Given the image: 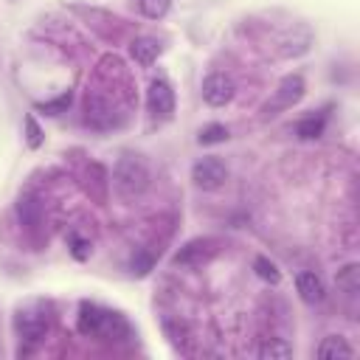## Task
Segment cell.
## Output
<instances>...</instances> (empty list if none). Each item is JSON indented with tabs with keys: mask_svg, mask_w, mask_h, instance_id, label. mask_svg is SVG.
<instances>
[{
	"mask_svg": "<svg viewBox=\"0 0 360 360\" xmlns=\"http://www.w3.org/2000/svg\"><path fill=\"white\" fill-rule=\"evenodd\" d=\"M113 189L121 200H138L150 189V166L141 155H121L113 169Z\"/></svg>",
	"mask_w": 360,
	"mask_h": 360,
	"instance_id": "obj_1",
	"label": "cell"
},
{
	"mask_svg": "<svg viewBox=\"0 0 360 360\" xmlns=\"http://www.w3.org/2000/svg\"><path fill=\"white\" fill-rule=\"evenodd\" d=\"M304 90H307V84H304V76H298V73H290V76H285V79L279 82V87H276L273 99H270V102L262 107L264 118H270V116H279L282 110H290V107H296V105L304 99Z\"/></svg>",
	"mask_w": 360,
	"mask_h": 360,
	"instance_id": "obj_2",
	"label": "cell"
},
{
	"mask_svg": "<svg viewBox=\"0 0 360 360\" xmlns=\"http://www.w3.org/2000/svg\"><path fill=\"white\" fill-rule=\"evenodd\" d=\"M192 180H195L197 189L214 192V189H219V186L225 183V180H228V166H225L217 155L200 158V161L192 166Z\"/></svg>",
	"mask_w": 360,
	"mask_h": 360,
	"instance_id": "obj_3",
	"label": "cell"
},
{
	"mask_svg": "<svg viewBox=\"0 0 360 360\" xmlns=\"http://www.w3.org/2000/svg\"><path fill=\"white\" fill-rule=\"evenodd\" d=\"M118 321V315H113V312H105V309H99L96 304H82L79 307V318H76V330L82 332V335H102V332H107L113 324Z\"/></svg>",
	"mask_w": 360,
	"mask_h": 360,
	"instance_id": "obj_4",
	"label": "cell"
},
{
	"mask_svg": "<svg viewBox=\"0 0 360 360\" xmlns=\"http://www.w3.org/2000/svg\"><path fill=\"white\" fill-rule=\"evenodd\" d=\"M147 110L155 118H172L174 113V90L166 79H152L147 90Z\"/></svg>",
	"mask_w": 360,
	"mask_h": 360,
	"instance_id": "obj_5",
	"label": "cell"
},
{
	"mask_svg": "<svg viewBox=\"0 0 360 360\" xmlns=\"http://www.w3.org/2000/svg\"><path fill=\"white\" fill-rule=\"evenodd\" d=\"M237 93V87L231 82V76H225V73H211L203 79V99L206 105L211 107H225Z\"/></svg>",
	"mask_w": 360,
	"mask_h": 360,
	"instance_id": "obj_6",
	"label": "cell"
},
{
	"mask_svg": "<svg viewBox=\"0 0 360 360\" xmlns=\"http://www.w3.org/2000/svg\"><path fill=\"white\" fill-rule=\"evenodd\" d=\"M214 253H217V240L197 237V240H189L183 248H180L172 262H174V264H186V267H197V264L208 262Z\"/></svg>",
	"mask_w": 360,
	"mask_h": 360,
	"instance_id": "obj_7",
	"label": "cell"
},
{
	"mask_svg": "<svg viewBox=\"0 0 360 360\" xmlns=\"http://www.w3.org/2000/svg\"><path fill=\"white\" fill-rule=\"evenodd\" d=\"M15 330H17V335L23 341L37 343V341L45 338V332H48V318H45L42 312H37V309H26V312H17Z\"/></svg>",
	"mask_w": 360,
	"mask_h": 360,
	"instance_id": "obj_8",
	"label": "cell"
},
{
	"mask_svg": "<svg viewBox=\"0 0 360 360\" xmlns=\"http://www.w3.org/2000/svg\"><path fill=\"white\" fill-rule=\"evenodd\" d=\"M296 290H298V296H301L307 304H318V301H324V296H327L324 282L315 276V273H309V270H301V273L296 276Z\"/></svg>",
	"mask_w": 360,
	"mask_h": 360,
	"instance_id": "obj_9",
	"label": "cell"
},
{
	"mask_svg": "<svg viewBox=\"0 0 360 360\" xmlns=\"http://www.w3.org/2000/svg\"><path fill=\"white\" fill-rule=\"evenodd\" d=\"M15 211H17L20 225H26V228L34 231V228H39V225H42V203L34 195H23L17 200V206H15Z\"/></svg>",
	"mask_w": 360,
	"mask_h": 360,
	"instance_id": "obj_10",
	"label": "cell"
},
{
	"mask_svg": "<svg viewBox=\"0 0 360 360\" xmlns=\"http://www.w3.org/2000/svg\"><path fill=\"white\" fill-rule=\"evenodd\" d=\"M158 54H161V45L152 37H138V39H132V45H129V57L138 65H144V68H150L158 60Z\"/></svg>",
	"mask_w": 360,
	"mask_h": 360,
	"instance_id": "obj_11",
	"label": "cell"
},
{
	"mask_svg": "<svg viewBox=\"0 0 360 360\" xmlns=\"http://www.w3.org/2000/svg\"><path fill=\"white\" fill-rule=\"evenodd\" d=\"M318 357H321V360L354 357V349L346 343V338H341V335H330V338L321 341V346H318Z\"/></svg>",
	"mask_w": 360,
	"mask_h": 360,
	"instance_id": "obj_12",
	"label": "cell"
},
{
	"mask_svg": "<svg viewBox=\"0 0 360 360\" xmlns=\"http://www.w3.org/2000/svg\"><path fill=\"white\" fill-rule=\"evenodd\" d=\"M327 129V116H307L296 124V135L301 141H315V138H321Z\"/></svg>",
	"mask_w": 360,
	"mask_h": 360,
	"instance_id": "obj_13",
	"label": "cell"
},
{
	"mask_svg": "<svg viewBox=\"0 0 360 360\" xmlns=\"http://www.w3.org/2000/svg\"><path fill=\"white\" fill-rule=\"evenodd\" d=\"M259 357L262 360H287V357H293V346L285 338H264V343L259 346Z\"/></svg>",
	"mask_w": 360,
	"mask_h": 360,
	"instance_id": "obj_14",
	"label": "cell"
},
{
	"mask_svg": "<svg viewBox=\"0 0 360 360\" xmlns=\"http://www.w3.org/2000/svg\"><path fill=\"white\" fill-rule=\"evenodd\" d=\"M338 290H343L346 296H357L360 290V264H346L343 270H338Z\"/></svg>",
	"mask_w": 360,
	"mask_h": 360,
	"instance_id": "obj_15",
	"label": "cell"
},
{
	"mask_svg": "<svg viewBox=\"0 0 360 360\" xmlns=\"http://www.w3.org/2000/svg\"><path fill=\"white\" fill-rule=\"evenodd\" d=\"M253 273H256L262 282H270V285H279V282H282L279 264L270 262L267 256H256V259H253Z\"/></svg>",
	"mask_w": 360,
	"mask_h": 360,
	"instance_id": "obj_16",
	"label": "cell"
},
{
	"mask_svg": "<svg viewBox=\"0 0 360 360\" xmlns=\"http://www.w3.org/2000/svg\"><path fill=\"white\" fill-rule=\"evenodd\" d=\"M138 9L147 20H163L172 9V0H138Z\"/></svg>",
	"mask_w": 360,
	"mask_h": 360,
	"instance_id": "obj_17",
	"label": "cell"
},
{
	"mask_svg": "<svg viewBox=\"0 0 360 360\" xmlns=\"http://www.w3.org/2000/svg\"><path fill=\"white\" fill-rule=\"evenodd\" d=\"M197 141H200L203 147H211V144H222V141H228V127H225V124H208V127H203V129H200Z\"/></svg>",
	"mask_w": 360,
	"mask_h": 360,
	"instance_id": "obj_18",
	"label": "cell"
},
{
	"mask_svg": "<svg viewBox=\"0 0 360 360\" xmlns=\"http://www.w3.org/2000/svg\"><path fill=\"white\" fill-rule=\"evenodd\" d=\"M163 330H166L169 341H172L177 349H183V346H186V341H189V330H186V324H183V321L163 318Z\"/></svg>",
	"mask_w": 360,
	"mask_h": 360,
	"instance_id": "obj_19",
	"label": "cell"
},
{
	"mask_svg": "<svg viewBox=\"0 0 360 360\" xmlns=\"http://www.w3.org/2000/svg\"><path fill=\"white\" fill-rule=\"evenodd\" d=\"M26 144L31 150H39L45 144V135H42V129H39V124H37L34 116H26Z\"/></svg>",
	"mask_w": 360,
	"mask_h": 360,
	"instance_id": "obj_20",
	"label": "cell"
},
{
	"mask_svg": "<svg viewBox=\"0 0 360 360\" xmlns=\"http://www.w3.org/2000/svg\"><path fill=\"white\" fill-rule=\"evenodd\" d=\"M152 264H155V259H152L150 253H144V251H135V256H132V262H129V267H132L135 276H147L150 270H152Z\"/></svg>",
	"mask_w": 360,
	"mask_h": 360,
	"instance_id": "obj_21",
	"label": "cell"
},
{
	"mask_svg": "<svg viewBox=\"0 0 360 360\" xmlns=\"http://www.w3.org/2000/svg\"><path fill=\"white\" fill-rule=\"evenodd\" d=\"M68 105H71V93H62V96L54 99V102H42V105H37V110H42L45 116H60V113L68 110Z\"/></svg>",
	"mask_w": 360,
	"mask_h": 360,
	"instance_id": "obj_22",
	"label": "cell"
},
{
	"mask_svg": "<svg viewBox=\"0 0 360 360\" xmlns=\"http://www.w3.org/2000/svg\"><path fill=\"white\" fill-rule=\"evenodd\" d=\"M71 245H73V248H71V251H73V256H76V259H79V262H82V259H87V256H90V245H87V242H84V240H79V237H73V240H71Z\"/></svg>",
	"mask_w": 360,
	"mask_h": 360,
	"instance_id": "obj_23",
	"label": "cell"
}]
</instances>
